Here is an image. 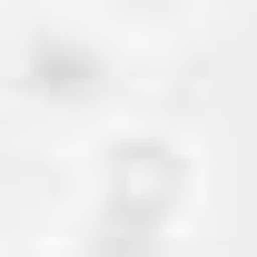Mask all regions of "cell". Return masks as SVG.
Instances as JSON below:
<instances>
[{"label": "cell", "mask_w": 257, "mask_h": 257, "mask_svg": "<svg viewBox=\"0 0 257 257\" xmlns=\"http://www.w3.org/2000/svg\"><path fill=\"white\" fill-rule=\"evenodd\" d=\"M168 198H178V149H168V139H128V149H109V208L168 218Z\"/></svg>", "instance_id": "cell-1"}, {"label": "cell", "mask_w": 257, "mask_h": 257, "mask_svg": "<svg viewBox=\"0 0 257 257\" xmlns=\"http://www.w3.org/2000/svg\"><path fill=\"white\" fill-rule=\"evenodd\" d=\"M109 69H99V50L89 40H69V30H40L30 40V89H50V99H89Z\"/></svg>", "instance_id": "cell-2"}]
</instances>
